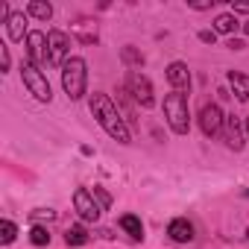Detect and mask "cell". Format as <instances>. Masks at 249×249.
<instances>
[{
    "label": "cell",
    "instance_id": "cell-1",
    "mask_svg": "<svg viewBox=\"0 0 249 249\" xmlns=\"http://www.w3.org/2000/svg\"><path fill=\"white\" fill-rule=\"evenodd\" d=\"M88 108H91V114L97 117V123L106 129V135H108V138H114L117 144H132L129 123L123 120V114H120V111H117V106L108 100V94L94 91V94L88 97Z\"/></svg>",
    "mask_w": 249,
    "mask_h": 249
},
{
    "label": "cell",
    "instance_id": "cell-2",
    "mask_svg": "<svg viewBox=\"0 0 249 249\" xmlns=\"http://www.w3.org/2000/svg\"><path fill=\"white\" fill-rule=\"evenodd\" d=\"M62 88L71 100H82L88 88V65L82 56H71L62 68Z\"/></svg>",
    "mask_w": 249,
    "mask_h": 249
},
{
    "label": "cell",
    "instance_id": "cell-3",
    "mask_svg": "<svg viewBox=\"0 0 249 249\" xmlns=\"http://www.w3.org/2000/svg\"><path fill=\"white\" fill-rule=\"evenodd\" d=\"M164 120L176 135H188L191 129V111H188V97L182 91H170L164 97Z\"/></svg>",
    "mask_w": 249,
    "mask_h": 249
},
{
    "label": "cell",
    "instance_id": "cell-4",
    "mask_svg": "<svg viewBox=\"0 0 249 249\" xmlns=\"http://www.w3.org/2000/svg\"><path fill=\"white\" fill-rule=\"evenodd\" d=\"M21 79H24L27 91H30L36 100H41V103H50V100H53V88H50V82H47V73H44L41 68H36L30 59L21 65Z\"/></svg>",
    "mask_w": 249,
    "mask_h": 249
},
{
    "label": "cell",
    "instance_id": "cell-5",
    "mask_svg": "<svg viewBox=\"0 0 249 249\" xmlns=\"http://www.w3.org/2000/svg\"><path fill=\"white\" fill-rule=\"evenodd\" d=\"M126 91H129V97H132L141 108H153V106H156L153 82H150L147 73H141V71H129V73H126Z\"/></svg>",
    "mask_w": 249,
    "mask_h": 249
},
{
    "label": "cell",
    "instance_id": "cell-6",
    "mask_svg": "<svg viewBox=\"0 0 249 249\" xmlns=\"http://www.w3.org/2000/svg\"><path fill=\"white\" fill-rule=\"evenodd\" d=\"M223 123H226V114H223V108H220L217 103L202 106V111H199V129H202L205 138L223 135Z\"/></svg>",
    "mask_w": 249,
    "mask_h": 249
},
{
    "label": "cell",
    "instance_id": "cell-7",
    "mask_svg": "<svg viewBox=\"0 0 249 249\" xmlns=\"http://www.w3.org/2000/svg\"><path fill=\"white\" fill-rule=\"evenodd\" d=\"M27 56H30V62L36 65V68H47L50 65V47H47V36L41 33V30H33L30 36H27Z\"/></svg>",
    "mask_w": 249,
    "mask_h": 249
},
{
    "label": "cell",
    "instance_id": "cell-8",
    "mask_svg": "<svg viewBox=\"0 0 249 249\" xmlns=\"http://www.w3.org/2000/svg\"><path fill=\"white\" fill-rule=\"evenodd\" d=\"M73 208H76V214H79L85 223H97L100 214H103L100 202L94 199V194H91L88 188H76V191H73Z\"/></svg>",
    "mask_w": 249,
    "mask_h": 249
},
{
    "label": "cell",
    "instance_id": "cell-9",
    "mask_svg": "<svg viewBox=\"0 0 249 249\" xmlns=\"http://www.w3.org/2000/svg\"><path fill=\"white\" fill-rule=\"evenodd\" d=\"M47 47H50V65L65 68V62L71 59V38L62 30H50L47 33Z\"/></svg>",
    "mask_w": 249,
    "mask_h": 249
},
{
    "label": "cell",
    "instance_id": "cell-10",
    "mask_svg": "<svg viewBox=\"0 0 249 249\" xmlns=\"http://www.w3.org/2000/svg\"><path fill=\"white\" fill-rule=\"evenodd\" d=\"M243 132H246V123H243L237 114H226V123H223V141H226L229 150H234V153L243 150V141H246Z\"/></svg>",
    "mask_w": 249,
    "mask_h": 249
},
{
    "label": "cell",
    "instance_id": "cell-11",
    "mask_svg": "<svg viewBox=\"0 0 249 249\" xmlns=\"http://www.w3.org/2000/svg\"><path fill=\"white\" fill-rule=\"evenodd\" d=\"M167 82L173 85V91H182L191 85V71L185 62H170L167 65Z\"/></svg>",
    "mask_w": 249,
    "mask_h": 249
},
{
    "label": "cell",
    "instance_id": "cell-12",
    "mask_svg": "<svg viewBox=\"0 0 249 249\" xmlns=\"http://www.w3.org/2000/svg\"><path fill=\"white\" fill-rule=\"evenodd\" d=\"M167 234H170L173 243H191V240H194V226H191L185 217H176V220H170Z\"/></svg>",
    "mask_w": 249,
    "mask_h": 249
},
{
    "label": "cell",
    "instance_id": "cell-13",
    "mask_svg": "<svg viewBox=\"0 0 249 249\" xmlns=\"http://www.w3.org/2000/svg\"><path fill=\"white\" fill-rule=\"evenodd\" d=\"M6 36H9V41H24V36H30L27 33V15L24 12H12V18L6 24Z\"/></svg>",
    "mask_w": 249,
    "mask_h": 249
},
{
    "label": "cell",
    "instance_id": "cell-14",
    "mask_svg": "<svg viewBox=\"0 0 249 249\" xmlns=\"http://www.w3.org/2000/svg\"><path fill=\"white\" fill-rule=\"evenodd\" d=\"M120 229L126 231L132 240H144V223H141V217H135V214H123V217H120Z\"/></svg>",
    "mask_w": 249,
    "mask_h": 249
},
{
    "label": "cell",
    "instance_id": "cell-15",
    "mask_svg": "<svg viewBox=\"0 0 249 249\" xmlns=\"http://www.w3.org/2000/svg\"><path fill=\"white\" fill-rule=\"evenodd\" d=\"M229 85H231V91H234L237 100H249V76L246 73L229 71Z\"/></svg>",
    "mask_w": 249,
    "mask_h": 249
},
{
    "label": "cell",
    "instance_id": "cell-16",
    "mask_svg": "<svg viewBox=\"0 0 249 249\" xmlns=\"http://www.w3.org/2000/svg\"><path fill=\"white\" fill-rule=\"evenodd\" d=\"M27 15H33L38 21H50L53 18V6L44 3V0H30V3H27Z\"/></svg>",
    "mask_w": 249,
    "mask_h": 249
},
{
    "label": "cell",
    "instance_id": "cell-17",
    "mask_svg": "<svg viewBox=\"0 0 249 249\" xmlns=\"http://www.w3.org/2000/svg\"><path fill=\"white\" fill-rule=\"evenodd\" d=\"M240 24H237V18L231 15V12H226V15H217L214 18V33H223V36H231L234 30H237Z\"/></svg>",
    "mask_w": 249,
    "mask_h": 249
},
{
    "label": "cell",
    "instance_id": "cell-18",
    "mask_svg": "<svg viewBox=\"0 0 249 249\" xmlns=\"http://www.w3.org/2000/svg\"><path fill=\"white\" fill-rule=\"evenodd\" d=\"M65 243H68V246H85V243H88L85 226H71V229L65 231Z\"/></svg>",
    "mask_w": 249,
    "mask_h": 249
},
{
    "label": "cell",
    "instance_id": "cell-19",
    "mask_svg": "<svg viewBox=\"0 0 249 249\" xmlns=\"http://www.w3.org/2000/svg\"><path fill=\"white\" fill-rule=\"evenodd\" d=\"M120 59L129 65V71H141V65H144V56H141L135 47H123V50H120Z\"/></svg>",
    "mask_w": 249,
    "mask_h": 249
},
{
    "label": "cell",
    "instance_id": "cell-20",
    "mask_svg": "<svg viewBox=\"0 0 249 249\" xmlns=\"http://www.w3.org/2000/svg\"><path fill=\"white\" fill-rule=\"evenodd\" d=\"M15 237H18V226H15L12 220H0V243L9 246Z\"/></svg>",
    "mask_w": 249,
    "mask_h": 249
},
{
    "label": "cell",
    "instance_id": "cell-21",
    "mask_svg": "<svg viewBox=\"0 0 249 249\" xmlns=\"http://www.w3.org/2000/svg\"><path fill=\"white\" fill-rule=\"evenodd\" d=\"M30 243H33V246H47V243H50V231H47L44 226H33V229H30Z\"/></svg>",
    "mask_w": 249,
    "mask_h": 249
},
{
    "label": "cell",
    "instance_id": "cell-22",
    "mask_svg": "<svg viewBox=\"0 0 249 249\" xmlns=\"http://www.w3.org/2000/svg\"><path fill=\"white\" fill-rule=\"evenodd\" d=\"M91 194H94V199H97V202H100V208H103V211H106V208H108V205H111V196H108V194H106V191H103V188H94V191H91Z\"/></svg>",
    "mask_w": 249,
    "mask_h": 249
},
{
    "label": "cell",
    "instance_id": "cell-23",
    "mask_svg": "<svg viewBox=\"0 0 249 249\" xmlns=\"http://www.w3.org/2000/svg\"><path fill=\"white\" fill-rule=\"evenodd\" d=\"M9 62H12V59H9V47H6V44H0V73H6V71H9Z\"/></svg>",
    "mask_w": 249,
    "mask_h": 249
},
{
    "label": "cell",
    "instance_id": "cell-24",
    "mask_svg": "<svg viewBox=\"0 0 249 249\" xmlns=\"http://www.w3.org/2000/svg\"><path fill=\"white\" fill-rule=\"evenodd\" d=\"M199 41L214 44V41H217V33H214V30H202V33H199Z\"/></svg>",
    "mask_w": 249,
    "mask_h": 249
},
{
    "label": "cell",
    "instance_id": "cell-25",
    "mask_svg": "<svg viewBox=\"0 0 249 249\" xmlns=\"http://www.w3.org/2000/svg\"><path fill=\"white\" fill-rule=\"evenodd\" d=\"M237 12H246L249 15V3H231V15H237Z\"/></svg>",
    "mask_w": 249,
    "mask_h": 249
},
{
    "label": "cell",
    "instance_id": "cell-26",
    "mask_svg": "<svg viewBox=\"0 0 249 249\" xmlns=\"http://www.w3.org/2000/svg\"><path fill=\"white\" fill-rule=\"evenodd\" d=\"M229 47H231V50H243V41H240V38H231Z\"/></svg>",
    "mask_w": 249,
    "mask_h": 249
},
{
    "label": "cell",
    "instance_id": "cell-27",
    "mask_svg": "<svg viewBox=\"0 0 249 249\" xmlns=\"http://www.w3.org/2000/svg\"><path fill=\"white\" fill-rule=\"evenodd\" d=\"M240 30H243V33H246V36H249V21H246V24H243V27H240Z\"/></svg>",
    "mask_w": 249,
    "mask_h": 249
},
{
    "label": "cell",
    "instance_id": "cell-28",
    "mask_svg": "<svg viewBox=\"0 0 249 249\" xmlns=\"http://www.w3.org/2000/svg\"><path fill=\"white\" fill-rule=\"evenodd\" d=\"M246 138H249V117H246Z\"/></svg>",
    "mask_w": 249,
    "mask_h": 249
},
{
    "label": "cell",
    "instance_id": "cell-29",
    "mask_svg": "<svg viewBox=\"0 0 249 249\" xmlns=\"http://www.w3.org/2000/svg\"><path fill=\"white\" fill-rule=\"evenodd\" d=\"M246 237H249V229H246Z\"/></svg>",
    "mask_w": 249,
    "mask_h": 249
}]
</instances>
